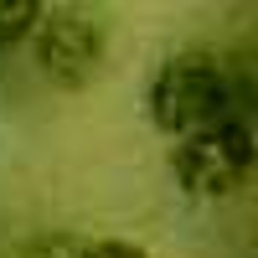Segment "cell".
Returning a JSON list of instances; mask_svg holds the SVG:
<instances>
[{"instance_id":"cell-1","label":"cell","mask_w":258,"mask_h":258,"mask_svg":"<svg viewBox=\"0 0 258 258\" xmlns=\"http://www.w3.org/2000/svg\"><path fill=\"white\" fill-rule=\"evenodd\" d=\"M232 103H238V88H232L227 62L202 47H181V52L160 57L145 83L150 129L165 140H186V135H202V129L222 124V119H238Z\"/></svg>"},{"instance_id":"cell-2","label":"cell","mask_w":258,"mask_h":258,"mask_svg":"<svg viewBox=\"0 0 258 258\" xmlns=\"http://www.w3.org/2000/svg\"><path fill=\"white\" fill-rule=\"evenodd\" d=\"M26 47L52 88L83 93L109 62V21L88 6H47Z\"/></svg>"},{"instance_id":"cell-3","label":"cell","mask_w":258,"mask_h":258,"mask_svg":"<svg viewBox=\"0 0 258 258\" xmlns=\"http://www.w3.org/2000/svg\"><path fill=\"white\" fill-rule=\"evenodd\" d=\"M248 170H253V129L243 119H222L170 145V176L197 202H222L243 191Z\"/></svg>"},{"instance_id":"cell-4","label":"cell","mask_w":258,"mask_h":258,"mask_svg":"<svg viewBox=\"0 0 258 258\" xmlns=\"http://www.w3.org/2000/svg\"><path fill=\"white\" fill-rule=\"evenodd\" d=\"M41 11H47L41 0H0V57H11L31 41Z\"/></svg>"},{"instance_id":"cell-5","label":"cell","mask_w":258,"mask_h":258,"mask_svg":"<svg viewBox=\"0 0 258 258\" xmlns=\"http://www.w3.org/2000/svg\"><path fill=\"white\" fill-rule=\"evenodd\" d=\"M78 258H150V253L135 238H93V243H78Z\"/></svg>"},{"instance_id":"cell-6","label":"cell","mask_w":258,"mask_h":258,"mask_svg":"<svg viewBox=\"0 0 258 258\" xmlns=\"http://www.w3.org/2000/svg\"><path fill=\"white\" fill-rule=\"evenodd\" d=\"M21 258H78V238H68V232H47V238H36Z\"/></svg>"}]
</instances>
